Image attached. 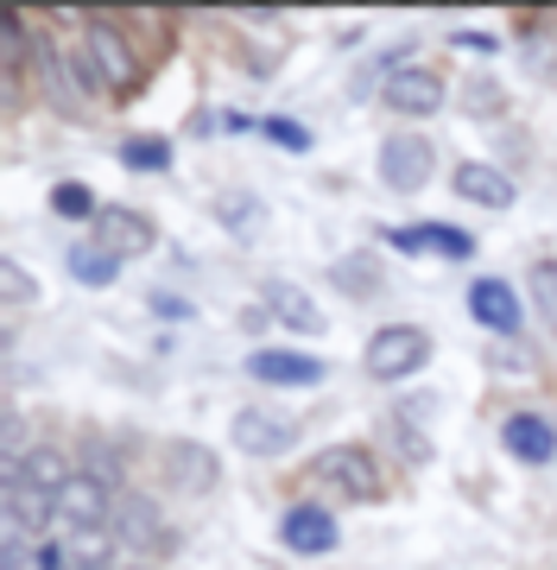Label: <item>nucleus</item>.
<instances>
[{
    "mask_svg": "<svg viewBox=\"0 0 557 570\" xmlns=\"http://www.w3.org/2000/svg\"><path fill=\"white\" fill-rule=\"evenodd\" d=\"M115 508H121V501H115V482L77 469V475L58 489V532H70V539H108Z\"/></svg>",
    "mask_w": 557,
    "mask_h": 570,
    "instance_id": "nucleus-1",
    "label": "nucleus"
},
{
    "mask_svg": "<svg viewBox=\"0 0 557 570\" xmlns=\"http://www.w3.org/2000/svg\"><path fill=\"white\" fill-rule=\"evenodd\" d=\"M310 482H330L349 501H387V475L368 456V444H330L310 456Z\"/></svg>",
    "mask_w": 557,
    "mask_h": 570,
    "instance_id": "nucleus-2",
    "label": "nucleus"
},
{
    "mask_svg": "<svg viewBox=\"0 0 557 570\" xmlns=\"http://www.w3.org/2000/svg\"><path fill=\"white\" fill-rule=\"evenodd\" d=\"M431 362V330L418 324H387L368 336V374L374 381H406Z\"/></svg>",
    "mask_w": 557,
    "mask_h": 570,
    "instance_id": "nucleus-3",
    "label": "nucleus"
},
{
    "mask_svg": "<svg viewBox=\"0 0 557 570\" xmlns=\"http://www.w3.org/2000/svg\"><path fill=\"white\" fill-rule=\"evenodd\" d=\"M431 171H437V146L425 134H392V140H380V184L387 190L418 197L431 184Z\"/></svg>",
    "mask_w": 557,
    "mask_h": 570,
    "instance_id": "nucleus-4",
    "label": "nucleus"
},
{
    "mask_svg": "<svg viewBox=\"0 0 557 570\" xmlns=\"http://www.w3.org/2000/svg\"><path fill=\"white\" fill-rule=\"evenodd\" d=\"M108 539H115L121 551H133V558H146V551H152V558H171V551H178V532L159 520V508H152V501H133V494L115 508Z\"/></svg>",
    "mask_w": 557,
    "mask_h": 570,
    "instance_id": "nucleus-5",
    "label": "nucleus"
},
{
    "mask_svg": "<svg viewBox=\"0 0 557 570\" xmlns=\"http://www.w3.org/2000/svg\"><path fill=\"white\" fill-rule=\"evenodd\" d=\"M228 438H235V450H248V456H286L298 444V419H286V412H272V406H241L235 425H228Z\"/></svg>",
    "mask_w": 557,
    "mask_h": 570,
    "instance_id": "nucleus-6",
    "label": "nucleus"
},
{
    "mask_svg": "<svg viewBox=\"0 0 557 570\" xmlns=\"http://www.w3.org/2000/svg\"><path fill=\"white\" fill-rule=\"evenodd\" d=\"M444 102H450V82L437 77V70H425V63H399V70L387 77V108L392 115L425 121V115H437Z\"/></svg>",
    "mask_w": 557,
    "mask_h": 570,
    "instance_id": "nucleus-7",
    "label": "nucleus"
},
{
    "mask_svg": "<svg viewBox=\"0 0 557 570\" xmlns=\"http://www.w3.org/2000/svg\"><path fill=\"white\" fill-rule=\"evenodd\" d=\"M96 242L108 247V254H146V247L159 242V228H152V216H140V209H127V204H102V216H96Z\"/></svg>",
    "mask_w": 557,
    "mask_h": 570,
    "instance_id": "nucleus-8",
    "label": "nucleus"
},
{
    "mask_svg": "<svg viewBox=\"0 0 557 570\" xmlns=\"http://www.w3.org/2000/svg\"><path fill=\"white\" fill-rule=\"evenodd\" d=\"M248 374L260 387H317L324 381V362L317 355H298V348H253Z\"/></svg>",
    "mask_w": 557,
    "mask_h": 570,
    "instance_id": "nucleus-9",
    "label": "nucleus"
},
{
    "mask_svg": "<svg viewBox=\"0 0 557 570\" xmlns=\"http://www.w3.org/2000/svg\"><path fill=\"white\" fill-rule=\"evenodd\" d=\"M450 190L456 197H469V204H481V209H514V178L500 171V165H488V159H462L450 171Z\"/></svg>",
    "mask_w": 557,
    "mask_h": 570,
    "instance_id": "nucleus-10",
    "label": "nucleus"
},
{
    "mask_svg": "<svg viewBox=\"0 0 557 570\" xmlns=\"http://www.w3.org/2000/svg\"><path fill=\"white\" fill-rule=\"evenodd\" d=\"M166 482L178 494H209L216 482H222V463H216V450H203V444H166Z\"/></svg>",
    "mask_w": 557,
    "mask_h": 570,
    "instance_id": "nucleus-11",
    "label": "nucleus"
},
{
    "mask_svg": "<svg viewBox=\"0 0 557 570\" xmlns=\"http://www.w3.org/2000/svg\"><path fill=\"white\" fill-rule=\"evenodd\" d=\"M70 475H77V469H70V456H63L58 444H32L20 463L7 469V482H20V489H32V494H51V501H58V489Z\"/></svg>",
    "mask_w": 557,
    "mask_h": 570,
    "instance_id": "nucleus-12",
    "label": "nucleus"
},
{
    "mask_svg": "<svg viewBox=\"0 0 557 570\" xmlns=\"http://www.w3.org/2000/svg\"><path fill=\"white\" fill-rule=\"evenodd\" d=\"M286 546L305 551V558H324V551H336V513L317 508V501H298V508L286 513Z\"/></svg>",
    "mask_w": 557,
    "mask_h": 570,
    "instance_id": "nucleus-13",
    "label": "nucleus"
},
{
    "mask_svg": "<svg viewBox=\"0 0 557 570\" xmlns=\"http://www.w3.org/2000/svg\"><path fill=\"white\" fill-rule=\"evenodd\" d=\"M469 311H475V324H488L495 336H519V292L507 279H475Z\"/></svg>",
    "mask_w": 557,
    "mask_h": 570,
    "instance_id": "nucleus-14",
    "label": "nucleus"
},
{
    "mask_svg": "<svg viewBox=\"0 0 557 570\" xmlns=\"http://www.w3.org/2000/svg\"><path fill=\"white\" fill-rule=\"evenodd\" d=\"M77 45H83V51H89V63L102 70V82H108V89H127V82H133V51L121 45V32H115V26H102V20H96V26H89V32H83Z\"/></svg>",
    "mask_w": 557,
    "mask_h": 570,
    "instance_id": "nucleus-15",
    "label": "nucleus"
},
{
    "mask_svg": "<svg viewBox=\"0 0 557 570\" xmlns=\"http://www.w3.org/2000/svg\"><path fill=\"white\" fill-rule=\"evenodd\" d=\"M500 444L514 450L519 463H551L557 431H551V419H538V412H514V419L500 425Z\"/></svg>",
    "mask_w": 557,
    "mask_h": 570,
    "instance_id": "nucleus-16",
    "label": "nucleus"
},
{
    "mask_svg": "<svg viewBox=\"0 0 557 570\" xmlns=\"http://www.w3.org/2000/svg\"><path fill=\"white\" fill-rule=\"evenodd\" d=\"M70 279L89 285V292H102V285L121 279V254H108L102 242H77L70 247Z\"/></svg>",
    "mask_w": 557,
    "mask_h": 570,
    "instance_id": "nucleus-17",
    "label": "nucleus"
},
{
    "mask_svg": "<svg viewBox=\"0 0 557 570\" xmlns=\"http://www.w3.org/2000/svg\"><path fill=\"white\" fill-rule=\"evenodd\" d=\"M267 305H272V317H279L286 330H305V336H317V330H324V311L310 305L298 285H267Z\"/></svg>",
    "mask_w": 557,
    "mask_h": 570,
    "instance_id": "nucleus-18",
    "label": "nucleus"
},
{
    "mask_svg": "<svg viewBox=\"0 0 557 570\" xmlns=\"http://www.w3.org/2000/svg\"><path fill=\"white\" fill-rule=\"evenodd\" d=\"M330 279L342 285L349 298H374V292L387 285V273H380V261H374V254H349V261L330 266Z\"/></svg>",
    "mask_w": 557,
    "mask_h": 570,
    "instance_id": "nucleus-19",
    "label": "nucleus"
},
{
    "mask_svg": "<svg viewBox=\"0 0 557 570\" xmlns=\"http://www.w3.org/2000/svg\"><path fill=\"white\" fill-rule=\"evenodd\" d=\"M418 235V254L431 247V254H444V261H469L475 254V235L469 228H450V223H425V228H412Z\"/></svg>",
    "mask_w": 557,
    "mask_h": 570,
    "instance_id": "nucleus-20",
    "label": "nucleus"
},
{
    "mask_svg": "<svg viewBox=\"0 0 557 570\" xmlns=\"http://www.w3.org/2000/svg\"><path fill=\"white\" fill-rule=\"evenodd\" d=\"M51 209H58V216H70V223H96V216H102L96 190H89V184H77V178H63L58 190H51Z\"/></svg>",
    "mask_w": 557,
    "mask_h": 570,
    "instance_id": "nucleus-21",
    "label": "nucleus"
},
{
    "mask_svg": "<svg viewBox=\"0 0 557 570\" xmlns=\"http://www.w3.org/2000/svg\"><path fill=\"white\" fill-rule=\"evenodd\" d=\"M216 216H222L235 235H253V228L267 223V209H260V197H241V190H222L216 197Z\"/></svg>",
    "mask_w": 557,
    "mask_h": 570,
    "instance_id": "nucleus-22",
    "label": "nucleus"
},
{
    "mask_svg": "<svg viewBox=\"0 0 557 570\" xmlns=\"http://www.w3.org/2000/svg\"><path fill=\"white\" fill-rule=\"evenodd\" d=\"M121 165H133V171H166V165H171V146L133 134V140H121Z\"/></svg>",
    "mask_w": 557,
    "mask_h": 570,
    "instance_id": "nucleus-23",
    "label": "nucleus"
},
{
    "mask_svg": "<svg viewBox=\"0 0 557 570\" xmlns=\"http://www.w3.org/2000/svg\"><path fill=\"white\" fill-rule=\"evenodd\" d=\"M526 285H533L538 317H545V324L557 330V261H538V266H533V279H526Z\"/></svg>",
    "mask_w": 557,
    "mask_h": 570,
    "instance_id": "nucleus-24",
    "label": "nucleus"
},
{
    "mask_svg": "<svg viewBox=\"0 0 557 570\" xmlns=\"http://www.w3.org/2000/svg\"><path fill=\"white\" fill-rule=\"evenodd\" d=\"M260 134H272V146H286V153H310V127L298 121H279V115H267V121H253Z\"/></svg>",
    "mask_w": 557,
    "mask_h": 570,
    "instance_id": "nucleus-25",
    "label": "nucleus"
},
{
    "mask_svg": "<svg viewBox=\"0 0 557 570\" xmlns=\"http://www.w3.org/2000/svg\"><path fill=\"white\" fill-rule=\"evenodd\" d=\"M13 570H63V546H58V532H51V539H32V546H26V558Z\"/></svg>",
    "mask_w": 557,
    "mask_h": 570,
    "instance_id": "nucleus-26",
    "label": "nucleus"
},
{
    "mask_svg": "<svg viewBox=\"0 0 557 570\" xmlns=\"http://www.w3.org/2000/svg\"><path fill=\"white\" fill-rule=\"evenodd\" d=\"M0 285H7V305H26V298H39V285H32V273H26L20 261L0 266Z\"/></svg>",
    "mask_w": 557,
    "mask_h": 570,
    "instance_id": "nucleus-27",
    "label": "nucleus"
},
{
    "mask_svg": "<svg viewBox=\"0 0 557 570\" xmlns=\"http://www.w3.org/2000/svg\"><path fill=\"white\" fill-rule=\"evenodd\" d=\"M456 45H469V51H495L500 39H488V32H456Z\"/></svg>",
    "mask_w": 557,
    "mask_h": 570,
    "instance_id": "nucleus-28",
    "label": "nucleus"
}]
</instances>
